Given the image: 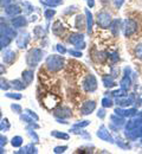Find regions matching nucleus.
Returning <instances> with one entry per match:
<instances>
[{
	"instance_id": "obj_1",
	"label": "nucleus",
	"mask_w": 142,
	"mask_h": 154,
	"mask_svg": "<svg viewBox=\"0 0 142 154\" xmlns=\"http://www.w3.org/2000/svg\"><path fill=\"white\" fill-rule=\"evenodd\" d=\"M45 65L46 68L51 71V72H57L63 69L64 66V57L63 55H51L47 56L45 60Z\"/></svg>"
},
{
	"instance_id": "obj_2",
	"label": "nucleus",
	"mask_w": 142,
	"mask_h": 154,
	"mask_svg": "<svg viewBox=\"0 0 142 154\" xmlns=\"http://www.w3.org/2000/svg\"><path fill=\"white\" fill-rule=\"evenodd\" d=\"M44 57V51L41 49H31L29 50V52L26 54V64L30 66V68H36L41 60Z\"/></svg>"
},
{
	"instance_id": "obj_3",
	"label": "nucleus",
	"mask_w": 142,
	"mask_h": 154,
	"mask_svg": "<svg viewBox=\"0 0 142 154\" xmlns=\"http://www.w3.org/2000/svg\"><path fill=\"white\" fill-rule=\"evenodd\" d=\"M97 85H98L97 78L95 77V75H92V74L86 75V77L83 81V88H84V90L86 93H94L97 89Z\"/></svg>"
},
{
	"instance_id": "obj_4",
	"label": "nucleus",
	"mask_w": 142,
	"mask_h": 154,
	"mask_svg": "<svg viewBox=\"0 0 142 154\" xmlns=\"http://www.w3.org/2000/svg\"><path fill=\"white\" fill-rule=\"evenodd\" d=\"M123 33H124V37H130V36H133L136 31H137V27H139V25H137V23L135 21L134 19H125L123 21Z\"/></svg>"
},
{
	"instance_id": "obj_5",
	"label": "nucleus",
	"mask_w": 142,
	"mask_h": 154,
	"mask_svg": "<svg viewBox=\"0 0 142 154\" xmlns=\"http://www.w3.org/2000/svg\"><path fill=\"white\" fill-rule=\"evenodd\" d=\"M96 18H97V24H98V26L102 27V29H109V26H110V24H111V21H113V18H111L110 13L107 12V11H101V12H98Z\"/></svg>"
},
{
	"instance_id": "obj_6",
	"label": "nucleus",
	"mask_w": 142,
	"mask_h": 154,
	"mask_svg": "<svg viewBox=\"0 0 142 154\" xmlns=\"http://www.w3.org/2000/svg\"><path fill=\"white\" fill-rule=\"evenodd\" d=\"M53 115L56 119H69L72 115V112L69 107L65 106H59L53 110Z\"/></svg>"
},
{
	"instance_id": "obj_7",
	"label": "nucleus",
	"mask_w": 142,
	"mask_h": 154,
	"mask_svg": "<svg viewBox=\"0 0 142 154\" xmlns=\"http://www.w3.org/2000/svg\"><path fill=\"white\" fill-rule=\"evenodd\" d=\"M97 137H100L101 140L103 141H105V142H110V143H115V140H114V137L111 136V134L109 133V131L107 129V127L104 126V125H102L101 127L98 128V131H97Z\"/></svg>"
},
{
	"instance_id": "obj_8",
	"label": "nucleus",
	"mask_w": 142,
	"mask_h": 154,
	"mask_svg": "<svg viewBox=\"0 0 142 154\" xmlns=\"http://www.w3.org/2000/svg\"><path fill=\"white\" fill-rule=\"evenodd\" d=\"M95 109H96V102L95 101H92V100L91 101H85L81 108V114L84 116L90 115Z\"/></svg>"
},
{
	"instance_id": "obj_9",
	"label": "nucleus",
	"mask_w": 142,
	"mask_h": 154,
	"mask_svg": "<svg viewBox=\"0 0 142 154\" xmlns=\"http://www.w3.org/2000/svg\"><path fill=\"white\" fill-rule=\"evenodd\" d=\"M5 13L10 17H16V16H19L21 13V8L18 5H14V4H8L6 7H5Z\"/></svg>"
},
{
	"instance_id": "obj_10",
	"label": "nucleus",
	"mask_w": 142,
	"mask_h": 154,
	"mask_svg": "<svg viewBox=\"0 0 142 154\" xmlns=\"http://www.w3.org/2000/svg\"><path fill=\"white\" fill-rule=\"evenodd\" d=\"M114 113H115L116 115L122 116V117H127V116H128V117H131V116L136 115L137 110H136L135 108H130V109H122V107H120V108H116Z\"/></svg>"
},
{
	"instance_id": "obj_11",
	"label": "nucleus",
	"mask_w": 142,
	"mask_h": 154,
	"mask_svg": "<svg viewBox=\"0 0 142 154\" xmlns=\"http://www.w3.org/2000/svg\"><path fill=\"white\" fill-rule=\"evenodd\" d=\"M11 24L14 29H21V27H25L29 24V21L23 16H16L13 19L11 20Z\"/></svg>"
},
{
	"instance_id": "obj_12",
	"label": "nucleus",
	"mask_w": 142,
	"mask_h": 154,
	"mask_svg": "<svg viewBox=\"0 0 142 154\" xmlns=\"http://www.w3.org/2000/svg\"><path fill=\"white\" fill-rule=\"evenodd\" d=\"M33 78H35V72L32 69H26L21 72V79L26 85H30L33 82Z\"/></svg>"
},
{
	"instance_id": "obj_13",
	"label": "nucleus",
	"mask_w": 142,
	"mask_h": 154,
	"mask_svg": "<svg viewBox=\"0 0 142 154\" xmlns=\"http://www.w3.org/2000/svg\"><path fill=\"white\" fill-rule=\"evenodd\" d=\"M68 42H69L70 44H72V45L76 46L77 44L84 42V35H83L82 32H74V33H71V35L69 36Z\"/></svg>"
},
{
	"instance_id": "obj_14",
	"label": "nucleus",
	"mask_w": 142,
	"mask_h": 154,
	"mask_svg": "<svg viewBox=\"0 0 142 154\" xmlns=\"http://www.w3.org/2000/svg\"><path fill=\"white\" fill-rule=\"evenodd\" d=\"M29 42H30V33L29 32H24L17 38V46L19 49H25L27 46Z\"/></svg>"
},
{
	"instance_id": "obj_15",
	"label": "nucleus",
	"mask_w": 142,
	"mask_h": 154,
	"mask_svg": "<svg viewBox=\"0 0 142 154\" xmlns=\"http://www.w3.org/2000/svg\"><path fill=\"white\" fill-rule=\"evenodd\" d=\"M2 59H4L5 64H7V65L12 64V63L16 60V52H14V51H12L11 49H8V48H7V49L5 50V52H4Z\"/></svg>"
},
{
	"instance_id": "obj_16",
	"label": "nucleus",
	"mask_w": 142,
	"mask_h": 154,
	"mask_svg": "<svg viewBox=\"0 0 142 154\" xmlns=\"http://www.w3.org/2000/svg\"><path fill=\"white\" fill-rule=\"evenodd\" d=\"M75 27L80 31H83L84 29H86V18L82 14H77L75 18Z\"/></svg>"
},
{
	"instance_id": "obj_17",
	"label": "nucleus",
	"mask_w": 142,
	"mask_h": 154,
	"mask_svg": "<svg viewBox=\"0 0 142 154\" xmlns=\"http://www.w3.org/2000/svg\"><path fill=\"white\" fill-rule=\"evenodd\" d=\"M120 27H121V20L120 19H114L111 21V24L109 26V30H110V32L113 33L114 37H117L120 35Z\"/></svg>"
},
{
	"instance_id": "obj_18",
	"label": "nucleus",
	"mask_w": 142,
	"mask_h": 154,
	"mask_svg": "<svg viewBox=\"0 0 142 154\" xmlns=\"http://www.w3.org/2000/svg\"><path fill=\"white\" fill-rule=\"evenodd\" d=\"M85 18H86V32L88 35L92 33V26H94V19H92V13L85 8Z\"/></svg>"
},
{
	"instance_id": "obj_19",
	"label": "nucleus",
	"mask_w": 142,
	"mask_h": 154,
	"mask_svg": "<svg viewBox=\"0 0 142 154\" xmlns=\"http://www.w3.org/2000/svg\"><path fill=\"white\" fill-rule=\"evenodd\" d=\"M116 104L119 106V107H122V108H125V107H130L133 103H134V101L131 100V98H128L127 96H120L116 98Z\"/></svg>"
},
{
	"instance_id": "obj_20",
	"label": "nucleus",
	"mask_w": 142,
	"mask_h": 154,
	"mask_svg": "<svg viewBox=\"0 0 142 154\" xmlns=\"http://www.w3.org/2000/svg\"><path fill=\"white\" fill-rule=\"evenodd\" d=\"M120 85H121V89L123 91H128L130 89V87H131V79H130L129 75H124L123 76V78H122L121 82H120Z\"/></svg>"
},
{
	"instance_id": "obj_21",
	"label": "nucleus",
	"mask_w": 142,
	"mask_h": 154,
	"mask_svg": "<svg viewBox=\"0 0 142 154\" xmlns=\"http://www.w3.org/2000/svg\"><path fill=\"white\" fill-rule=\"evenodd\" d=\"M52 32L56 36H61L62 33L64 32V26H63V24L61 23V20H56L52 24Z\"/></svg>"
},
{
	"instance_id": "obj_22",
	"label": "nucleus",
	"mask_w": 142,
	"mask_h": 154,
	"mask_svg": "<svg viewBox=\"0 0 142 154\" xmlns=\"http://www.w3.org/2000/svg\"><path fill=\"white\" fill-rule=\"evenodd\" d=\"M20 121L25 122V123H27L29 126H31V127H32V128H35V129L39 128V126L35 123V121H36V120H33L31 116H29L27 114H21V115H20Z\"/></svg>"
},
{
	"instance_id": "obj_23",
	"label": "nucleus",
	"mask_w": 142,
	"mask_h": 154,
	"mask_svg": "<svg viewBox=\"0 0 142 154\" xmlns=\"http://www.w3.org/2000/svg\"><path fill=\"white\" fill-rule=\"evenodd\" d=\"M11 83V87L14 89V90H18V91H20L23 89H25L27 85L23 82V79H13V81H11L10 82Z\"/></svg>"
},
{
	"instance_id": "obj_24",
	"label": "nucleus",
	"mask_w": 142,
	"mask_h": 154,
	"mask_svg": "<svg viewBox=\"0 0 142 154\" xmlns=\"http://www.w3.org/2000/svg\"><path fill=\"white\" fill-rule=\"evenodd\" d=\"M102 82L104 84L105 88H113L116 85V82L114 81V77L111 75H108V76H103L102 77Z\"/></svg>"
},
{
	"instance_id": "obj_25",
	"label": "nucleus",
	"mask_w": 142,
	"mask_h": 154,
	"mask_svg": "<svg viewBox=\"0 0 142 154\" xmlns=\"http://www.w3.org/2000/svg\"><path fill=\"white\" fill-rule=\"evenodd\" d=\"M17 153H30V154H33V153H38V149L37 147L33 145V143H29L27 146H25L24 148H20V151H18Z\"/></svg>"
},
{
	"instance_id": "obj_26",
	"label": "nucleus",
	"mask_w": 142,
	"mask_h": 154,
	"mask_svg": "<svg viewBox=\"0 0 142 154\" xmlns=\"http://www.w3.org/2000/svg\"><path fill=\"white\" fill-rule=\"evenodd\" d=\"M110 120H111V122H113L115 126H117V127H122V126H124V125H125L124 119H123L122 116L116 115V114H114V115L110 116Z\"/></svg>"
},
{
	"instance_id": "obj_27",
	"label": "nucleus",
	"mask_w": 142,
	"mask_h": 154,
	"mask_svg": "<svg viewBox=\"0 0 142 154\" xmlns=\"http://www.w3.org/2000/svg\"><path fill=\"white\" fill-rule=\"evenodd\" d=\"M41 2L49 7H56V6L63 4V0H41Z\"/></svg>"
},
{
	"instance_id": "obj_28",
	"label": "nucleus",
	"mask_w": 142,
	"mask_h": 154,
	"mask_svg": "<svg viewBox=\"0 0 142 154\" xmlns=\"http://www.w3.org/2000/svg\"><path fill=\"white\" fill-rule=\"evenodd\" d=\"M23 142H24V140H23V137L19 136V135L13 136V137H12V140H11V145H12L13 147H21Z\"/></svg>"
},
{
	"instance_id": "obj_29",
	"label": "nucleus",
	"mask_w": 142,
	"mask_h": 154,
	"mask_svg": "<svg viewBox=\"0 0 142 154\" xmlns=\"http://www.w3.org/2000/svg\"><path fill=\"white\" fill-rule=\"evenodd\" d=\"M51 135L55 136V137H57V139H63V140H69V139H70L69 134L62 133L59 131H52V132H51Z\"/></svg>"
},
{
	"instance_id": "obj_30",
	"label": "nucleus",
	"mask_w": 142,
	"mask_h": 154,
	"mask_svg": "<svg viewBox=\"0 0 142 154\" xmlns=\"http://www.w3.org/2000/svg\"><path fill=\"white\" fill-rule=\"evenodd\" d=\"M10 88H11V83L6 78L0 76V89L1 90H8Z\"/></svg>"
},
{
	"instance_id": "obj_31",
	"label": "nucleus",
	"mask_w": 142,
	"mask_h": 154,
	"mask_svg": "<svg viewBox=\"0 0 142 154\" xmlns=\"http://www.w3.org/2000/svg\"><path fill=\"white\" fill-rule=\"evenodd\" d=\"M101 103H102V107H103V108H111V107L114 106L113 100L109 98V97H103L101 101Z\"/></svg>"
},
{
	"instance_id": "obj_32",
	"label": "nucleus",
	"mask_w": 142,
	"mask_h": 154,
	"mask_svg": "<svg viewBox=\"0 0 142 154\" xmlns=\"http://www.w3.org/2000/svg\"><path fill=\"white\" fill-rule=\"evenodd\" d=\"M26 131H27L29 135L31 136V139H32V140H35V142H38V141H39L38 135H37V133L32 129V127H31V126H27V127H26Z\"/></svg>"
},
{
	"instance_id": "obj_33",
	"label": "nucleus",
	"mask_w": 142,
	"mask_h": 154,
	"mask_svg": "<svg viewBox=\"0 0 142 154\" xmlns=\"http://www.w3.org/2000/svg\"><path fill=\"white\" fill-rule=\"evenodd\" d=\"M33 35H35L36 37H38V38H41V37L45 36V31L43 30L41 26H36L35 30H33Z\"/></svg>"
},
{
	"instance_id": "obj_34",
	"label": "nucleus",
	"mask_w": 142,
	"mask_h": 154,
	"mask_svg": "<svg viewBox=\"0 0 142 154\" xmlns=\"http://www.w3.org/2000/svg\"><path fill=\"white\" fill-rule=\"evenodd\" d=\"M56 14V10H52V8H46L44 11V17L46 18V20L52 19V17Z\"/></svg>"
},
{
	"instance_id": "obj_35",
	"label": "nucleus",
	"mask_w": 142,
	"mask_h": 154,
	"mask_svg": "<svg viewBox=\"0 0 142 154\" xmlns=\"http://www.w3.org/2000/svg\"><path fill=\"white\" fill-rule=\"evenodd\" d=\"M5 96L8 97V98H12V100H21L23 98V95L19 93H6Z\"/></svg>"
},
{
	"instance_id": "obj_36",
	"label": "nucleus",
	"mask_w": 142,
	"mask_h": 154,
	"mask_svg": "<svg viewBox=\"0 0 142 154\" xmlns=\"http://www.w3.org/2000/svg\"><path fill=\"white\" fill-rule=\"evenodd\" d=\"M135 56H136V58H139L140 60H142V43L136 45V48H135Z\"/></svg>"
},
{
	"instance_id": "obj_37",
	"label": "nucleus",
	"mask_w": 142,
	"mask_h": 154,
	"mask_svg": "<svg viewBox=\"0 0 142 154\" xmlns=\"http://www.w3.org/2000/svg\"><path fill=\"white\" fill-rule=\"evenodd\" d=\"M89 125H90V121L84 120V121H80V122L75 123L72 127H74V128H83V127H86V126H89Z\"/></svg>"
},
{
	"instance_id": "obj_38",
	"label": "nucleus",
	"mask_w": 142,
	"mask_h": 154,
	"mask_svg": "<svg viewBox=\"0 0 142 154\" xmlns=\"http://www.w3.org/2000/svg\"><path fill=\"white\" fill-rule=\"evenodd\" d=\"M11 109H12V112H14V113H17V114H21V112H23L21 106L18 104V103H12V104H11Z\"/></svg>"
},
{
	"instance_id": "obj_39",
	"label": "nucleus",
	"mask_w": 142,
	"mask_h": 154,
	"mask_svg": "<svg viewBox=\"0 0 142 154\" xmlns=\"http://www.w3.org/2000/svg\"><path fill=\"white\" fill-rule=\"evenodd\" d=\"M7 131L10 129V123H8V119H4L2 122L0 123V131Z\"/></svg>"
},
{
	"instance_id": "obj_40",
	"label": "nucleus",
	"mask_w": 142,
	"mask_h": 154,
	"mask_svg": "<svg viewBox=\"0 0 142 154\" xmlns=\"http://www.w3.org/2000/svg\"><path fill=\"white\" fill-rule=\"evenodd\" d=\"M25 113H26L29 116H31V117H32L33 120H36V121H38V120H39V116L37 115L32 109H29V108H27V109H25Z\"/></svg>"
},
{
	"instance_id": "obj_41",
	"label": "nucleus",
	"mask_w": 142,
	"mask_h": 154,
	"mask_svg": "<svg viewBox=\"0 0 142 154\" xmlns=\"http://www.w3.org/2000/svg\"><path fill=\"white\" fill-rule=\"evenodd\" d=\"M66 149H68V146H57V147L53 148V152L56 154H61V153H64Z\"/></svg>"
},
{
	"instance_id": "obj_42",
	"label": "nucleus",
	"mask_w": 142,
	"mask_h": 154,
	"mask_svg": "<svg viewBox=\"0 0 142 154\" xmlns=\"http://www.w3.org/2000/svg\"><path fill=\"white\" fill-rule=\"evenodd\" d=\"M107 58H108V56H107L105 52H103V51H98V52H97V60H98V62L103 63Z\"/></svg>"
},
{
	"instance_id": "obj_43",
	"label": "nucleus",
	"mask_w": 142,
	"mask_h": 154,
	"mask_svg": "<svg viewBox=\"0 0 142 154\" xmlns=\"http://www.w3.org/2000/svg\"><path fill=\"white\" fill-rule=\"evenodd\" d=\"M56 49H57V51H58L61 55H63V56H64V55L68 52L66 48H65L64 45H62V44H57V45H56Z\"/></svg>"
},
{
	"instance_id": "obj_44",
	"label": "nucleus",
	"mask_w": 142,
	"mask_h": 154,
	"mask_svg": "<svg viewBox=\"0 0 142 154\" xmlns=\"http://www.w3.org/2000/svg\"><path fill=\"white\" fill-rule=\"evenodd\" d=\"M68 52H69L71 56H74V57H77V58L82 57V56H83L81 51H80V50H77V49H76V50H74V49H72V50H69Z\"/></svg>"
},
{
	"instance_id": "obj_45",
	"label": "nucleus",
	"mask_w": 142,
	"mask_h": 154,
	"mask_svg": "<svg viewBox=\"0 0 142 154\" xmlns=\"http://www.w3.org/2000/svg\"><path fill=\"white\" fill-rule=\"evenodd\" d=\"M124 1H125V0H113V2H114V6H115L116 8H121L122 5L124 4Z\"/></svg>"
},
{
	"instance_id": "obj_46",
	"label": "nucleus",
	"mask_w": 142,
	"mask_h": 154,
	"mask_svg": "<svg viewBox=\"0 0 142 154\" xmlns=\"http://www.w3.org/2000/svg\"><path fill=\"white\" fill-rule=\"evenodd\" d=\"M119 74H120V68H117V66H113V68H111V76L115 78Z\"/></svg>"
},
{
	"instance_id": "obj_47",
	"label": "nucleus",
	"mask_w": 142,
	"mask_h": 154,
	"mask_svg": "<svg viewBox=\"0 0 142 154\" xmlns=\"http://www.w3.org/2000/svg\"><path fill=\"white\" fill-rule=\"evenodd\" d=\"M105 109L104 108H102V109H100L98 112H97V117H100V119H104L105 117Z\"/></svg>"
},
{
	"instance_id": "obj_48",
	"label": "nucleus",
	"mask_w": 142,
	"mask_h": 154,
	"mask_svg": "<svg viewBox=\"0 0 142 154\" xmlns=\"http://www.w3.org/2000/svg\"><path fill=\"white\" fill-rule=\"evenodd\" d=\"M7 143V137L0 134V146H5Z\"/></svg>"
},
{
	"instance_id": "obj_49",
	"label": "nucleus",
	"mask_w": 142,
	"mask_h": 154,
	"mask_svg": "<svg viewBox=\"0 0 142 154\" xmlns=\"http://www.w3.org/2000/svg\"><path fill=\"white\" fill-rule=\"evenodd\" d=\"M85 48H86L85 42H82V43H80V44H77V45H76V49H77V50H84Z\"/></svg>"
},
{
	"instance_id": "obj_50",
	"label": "nucleus",
	"mask_w": 142,
	"mask_h": 154,
	"mask_svg": "<svg viewBox=\"0 0 142 154\" xmlns=\"http://www.w3.org/2000/svg\"><path fill=\"white\" fill-rule=\"evenodd\" d=\"M108 57L113 60V63H115V62H117V60H119V56H117V54H116V52H115V54H113V55H109Z\"/></svg>"
},
{
	"instance_id": "obj_51",
	"label": "nucleus",
	"mask_w": 142,
	"mask_h": 154,
	"mask_svg": "<svg viewBox=\"0 0 142 154\" xmlns=\"http://www.w3.org/2000/svg\"><path fill=\"white\" fill-rule=\"evenodd\" d=\"M86 4H88V7L92 8L95 6V0H86Z\"/></svg>"
},
{
	"instance_id": "obj_52",
	"label": "nucleus",
	"mask_w": 142,
	"mask_h": 154,
	"mask_svg": "<svg viewBox=\"0 0 142 154\" xmlns=\"http://www.w3.org/2000/svg\"><path fill=\"white\" fill-rule=\"evenodd\" d=\"M5 71H6V68H5V65L0 64V76H1V75H4V74H5Z\"/></svg>"
},
{
	"instance_id": "obj_53",
	"label": "nucleus",
	"mask_w": 142,
	"mask_h": 154,
	"mask_svg": "<svg viewBox=\"0 0 142 154\" xmlns=\"http://www.w3.org/2000/svg\"><path fill=\"white\" fill-rule=\"evenodd\" d=\"M4 48V45H2V43H1V39H0V51H1V49Z\"/></svg>"
},
{
	"instance_id": "obj_54",
	"label": "nucleus",
	"mask_w": 142,
	"mask_h": 154,
	"mask_svg": "<svg viewBox=\"0 0 142 154\" xmlns=\"http://www.w3.org/2000/svg\"><path fill=\"white\" fill-rule=\"evenodd\" d=\"M0 119H1V110H0Z\"/></svg>"
}]
</instances>
